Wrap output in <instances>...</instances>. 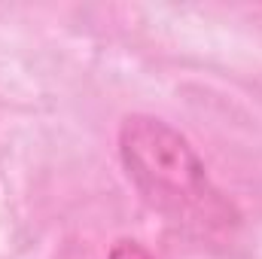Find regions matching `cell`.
<instances>
[{"instance_id": "1", "label": "cell", "mask_w": 262, "mask_h": 259, "mask_svg": "<svg viewBox=\"0 0 262 259\" xmlns=\"http://www.w3.org/2000/svg\"><path fill=\"white\" fill-rule=\"evenodd\" d=\"M119 159L143 201L192 238H226L238 210L210 180L195 146L165 119L134 113L119 128Z\"/></svg>"}]
</instances>
